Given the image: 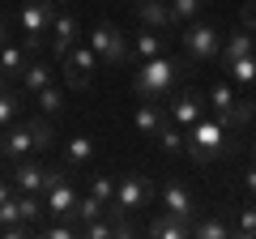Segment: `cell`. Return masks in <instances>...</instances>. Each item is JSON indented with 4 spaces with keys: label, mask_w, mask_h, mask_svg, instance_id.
Segmentation results:
<instances>
[{
    "label": "cell",
    "mask_w": 256,
    "mask_h": 239,
    "mask_svg": "<svg viewBox=\"0 0 256 239\" xmlns=\"http://www.w3.org/2000/svg\"><path fill=\"white\" fill-rule=\"evenodd\" d=\"M222 68H226V77L235 86H252L256 82V52L252 56H235V60H226Z\"/></svg>",
    "instance_id": "7402d4cb"
},
{
    "label": "cell",
    "mask_w": 256,
    "mask_h": 239,
    "mask_svg": "<svg viewBox=\"0 0 256 239\" xmlns=\"http://www.w3.org/2000/svg\"><path fill=\"white\" fill-rule=\"evenodd\" d=\"M192 235L196 239H226L230 235V222H222V218H192Z\"/></svg>",
    "instance_id": "484cf974"
},
{
    "label": "cell",
    "mask_w": 256,
    "mask_h": 239,
    "mask_svg": "<svg viewBox=\"0 0 256 239\" xmlns=\"http://www.w3.org/2000/svg\"><path fill=\"white\" fill-rule=\"evenodd\" d=\"M102 210H107V205L98 201V196H77V205H73V218L68 222H77V226H82V222H94V218H102Z\"/></svg>",
    "instance_id": "4316f807"
},
{
    "label": "cell",
    "mask_w": 256,
    "mask_h": 239,
    "mask_svg": "<svg viewBox=\"0 0 256 239\" xmlns=\"http://www.w3.org/2000/svg\"><path fill=\"white\" fill-rule=\"evenodd\" d=\"M26 60H30L26 47H18V43H4V47H0V73L9 77V82H18V77L26 73Z\"/></svg>",
    "instance_id": "d6986e66"
},
{
    "label": "cell",
    "mask_w": 256,
    "mask_h": 239,
    "mask_svg": "<svg viewBox=\"0 0 256 239\" xmlns=\"http://www.w3.org/2000/svg\"><path fill=\"white\" fill-rule=\"evenodd\" d=\"M188 64H192V60H166V56L137 60V73H132V90H137V98L166 102L175 94V86L188 77Z\"/></svg>",
    "instance_id": "3957f363"
},
{
    "label": "cell",
    "mask_w": 256,
    "mask_h": 239,
    "mask_svg": "<svg viewBox=\"0 0 256 239\" xmlns=\"http://www.w3.org/2000/svg\"><path fill=\"white\" fill-rule=\"evenodd\" d=\"M162 120H166V102H158V98H141V102H137L132 124H137L141 137H154V132L162 128Z\"/></svg>",
    "instance_id": "2e32d148"
},
{
    "label": "cell",
    "mask_w": 256,
    "mask_h": 239,
    "mask_svg": "<svg viewBox=\"0 0 256 239\" xmlns=\"http://www.w3.org/2000/svg\"><path fill=\"white\" fill-rule=\"evenodd\" d=\"M235 230H239V235H256V196L239 205V222H235Z\"/></svg>",
    "instance_id": "f546056e"
},
{
    "label": "cell",
    "mask_w": 256,
    "mask_h": 239,
    "mask_svg": "<svg viewBox=\"0 0 256 239\" xmlns=\"http://www.w3.org/2000/svg\"><path fill=\"white\" fill-rule=\"evenodd\" d=\"M0 162H4V158H0Z\"/></svg>",
    "instance_id": "ab89813d"
},
{
    "label": "cell",
    "mask_w": 256,
    "mask_h": 239,
    "mask_svg": "<svg viewBox=\"0 0 256 239\" xmlns=\"http://www.w3.org/2000/svg\"><path fill=\"white\" fill-rule=\"evenodd\" d=\"M56 171H60V166H43V162H34V158H18L13 171H9V180H13L18 192H43L56 180Z\"/></svg>",
    "instance_id": "9c48e42d"
},
{
    "label": "cell",
    "mask_w": 256,
    "mask_h": 239,
    "mask_svg": "<svg viewBox=\"0 0 256 239\" xmlns=\"http://www.w3.org/2000/svg\"><path fill=\"white\" fill-rule=\"evenodd\" d=\"M166 43H171V34H166V30L141 26L137 34L128 38V60H154V56H166Z\"/></svg>",
    "instance_id": "7c38bea8"
},
{
    "label": "cell",
    "mask_w": 256,
    "mask_h": 239,
    "mask_svg": "<svg viewBox=\"0 0 256 239\" xmlns=\"http://www.w3.org/2000/svg\"><path fill=\"white\" fill-rule=\"evenodd\" d=\"M201 9H205V0H171V13H175V22H180V26L196 22V18H201Z\"/></svg>",
    "instance_id": "83f0119b"
},
{
    "label": "cell",
    "mask_w": 256,
    "mask_h": 239,
    "mask_svg": "<svg viewBox=\"0 0 256 239\" xmlns=\"http://www.w3.org/2000/svg\"><path fill=\"white\" fill-rule=\"evenodd\" d=\"M82 235L86 239H116V226H111V218L102 214V218H94V222H82Z\"/></svg>",
    "instance_id": "f1b7e54d"
},
{
    "label": "cell",
    "mask_w": 256,
    "mask_h": 239,
    "mask_svg": "<svg viewBox=\"0 0 256 239\" xmlns=\"http://www.w3.org/2000/svg\"><path fill=\"white\" fill-rule=\"evenodd\" d=\"M4 86H9V77H4V73H0V90H4Z\"/></svg>",
    "instance_id": "d590c367"
},
{
    "label": "cell",
    "mask_w": 256,
    "mask_h": 239,
    "mask_svg": "<svg viewBox=\"0 0 256 239\" xmlns=\"http://www.w3.org/2000/svg\"><path fill=\"white\" fill-rule=\"evenodd\" d=\"M90 196H98V201L107 205L111 196H116V180H111V175H94L90 180Z\"/></svg>",
    "instance_id": "4dcf8cb0"
},
{
    "label": "cell",
    "mask_w": 256,
    "mask_h": 239,
    "mask_svg": "<svg viewBox=\"0 0 256 239\" xmlns=\"http://www.w3.org/2000/svg\"><path fill=\"white\" fill-rule=\"evenodd\" d=\"M90 47H94V56H98V64H107V68H124V60H128V34H124L120 26L98 22V26L90 30Z\"/></svg>",
    "instance_id": "52a82bcc"
},
{
    "label": "cell",
    "mask_w": 256,
    "mask_h": 239,
    "mask_svg": "<svg viewBox=\"0 0 256 239\" xmlns=\"http://www.w3.org/2000/svg\"><path fill=\"white\" fill-rule=\"evenodd\" d=\"M244 188H248V192L256 196V162H252V166H248V171H244Z\"/></svg>",
    "instance_id": "d6a6232c"
},
{
    "label": "cell",
    "mask_w": 256,
    "mask_h": 239,
    "mask_svg": "<svg viewBox=\"0 0 256 239\" xmlns=\"http://www.w3.org/2000/svg\"><path fill=\"white\" fill-rule=\"evenodd\" d=\"M150 235L154 239H188L192 222H180V218H171V214H158V218L150 222Z\"/></svg>",
    "instance_id": "44dd1931"
},
{
    "label": "cell",
    "mask_w": 256,
    "mask_h": 239,
    "mask_svg": "<svg viewBox=\"0 0 256 239\" xmlns=\"http://www.w3.org/2000/svg\"><path fill=\"white\" fill-rule=\"evenodd\" d=\"M180 43H184V52H188L192 64H205V60H214V56L222 52V34H218V26H214V22H201V18L184 26Z\"/></svg>",
    "instance_id": "8992f818"
},
{
    "label": "cell",
    "mask_w": 256,
    "mask_h": 239,
    "mask_svg": "<svg viewBox=\"0 0 256 239\" xmlns=\"http://www.w3.org/2000/svg\"><path fill=\"white\" fill-rule=\"evenodd\" d=\"M205 4H210V0H205Z\"/></svg>",
    "instance_id": "f35d334b"
},
{
    "label": "cell",
    "mask_w": 256,
    "mask_h": 239,
    "mask_svg": "<svg viewBox=\"0 0 256 239\" xmlns=\"http://www.w3.org/2000/svg\"><path fill=\"white\" fill-rule=\"evenodd\" d=\"M166 116H171L180 128L196 124V120L205 116V94H196V90H180V94H171V98H166Z\"/></svg>",
    "instance_id": "4fadbf2b"
},
{
    "label": "cell",
    "mask_w": 256,
    "mask_h": 239,
    "mask_svg": "<svg viewBox=\"0 0 256 239\" xmlns=\"http://www.w3.org/2000/svg\"><path fill=\"white\" fill-rule=\"evenodd\" d=\"M94 64H98L94 47H90V43H77L73 52L64 56V64H60L64 86H68V90H90V82H94Z\"/></svg>",
    "instance_id": "ba28073f"
},
{
    "label": "cell",
    "mask_w": 256,
    "mask_h": 239,
    "mask_svg": "<svg viewBox=\"0 0 256 239\" xmlns=\"http://www.w3.org/2000/svg\"><path fill=\"white\" fill-rule=\"evenodd\" d=\"M252 52H256V47H252Z\"/></svg>",
    "instance_id": "60d3db41"
},
{
    "label": "cell",
    "mask_w": 256,
    "mask_h": 239,
    "mask_svg": "<svg viewBox=\"0 0 256 239\" xmlns=\"http://www.w3.org/2000/svg\"><path fill=\"white\" fill-rule=\"evenodd\" d=\"M18 82H22V90H26V94H38L43 86L56 82V73H52V64H47V60H26V73H22Z\"/></svg>",
    "instance_id": "ac0fdd59"
},
{
    "label": "cell",
    "mask_w": 256,
    "mask_h": 239,
    "mask_svg": "<svg viewBox=\"0 0 256 239\" xmlns=\"http://www.w3.org/2000/svg\"><path fill=\"white\" fill-rule=\"evenodd\" d=\"M4 196H13V180L0 171V201H4Z\"/></svg>",
    "instance_id": "e575fe53"
},
{
    "label": "cell",
    "mask_w": 256,
    "mask_h": 239,
    "mask_svg": "<svg viewBox=\"0 0 256 239\" xmlns=\"http://www.w3.org/2000/svg\"><path fill=\"white\" fill-rule=\"evenodd\" d=\"M137 18H141V26L166 30V34L180 26V22H175V13H171V0H137Z\"/></svg>",
    "instance_id": "9a60e30c"
},
{
    "label": "cell",
    "mask_w": 256,
    "mask_h": 239,
    "mask_svg": "<svg viewBox=\"0 0 256 239\" xmlns=\"http://www.w3.org/2000/svg\"><path fill=\"white\" fill-rule=\"evenodd\" d=\"M154 141H158V146H162V154H184V128H180V124H175L171 116L162 120V128L154 132Z\"/></svg>",
    "instance_id": "603a6c76"
},
{
    "label": "cell",
    "mask_w": 256,
    "mask_h": 239,
    "mask_svg": "<svg viewBox=\"0 0 256 239\" xmlns=\"http://www.w3.org/2000/svg\"><path fill=\"white\" fill-rule=\"evenodd\" d=\"M4 43H9V13L0 9V47H4Z\"/></svg>",
    "instance_id": "836d02e7"
},
{
    "label": "cell",
    "mask_w": 256,
    "mask_h": 239,
    "mask_svg": "<svg viewBox=\"0 0 256 239\" xmlns=\"http://www.w3.org/2000/svg\"><path fill=\"white\" fill-rule=\"evenodd\" d=\"M56 4H68V0H56Z\"/></svg>",
    "instance_id": "74e56055"
},
{
    "label": "cell",
    "mask_w": 256,
    "mask_h": 239,
    "mask_svg": "<svg viewBox=\"0 0 256 239\" xmlns=\"http://www.w3.org/2000/svg\"><path fill=\"white\" fill-rule=\"evenodd\" d=\"M77 38H82V22H77V13H56L52 22V34H47V43H52V56L56 60H64V56L77 47Z\"/></svg>",
    "instance_id": "8fae6325"
},
{
    "label": "cell",
    "mask_w": 256,
    "mask_h": 239,
    "mask_svg": "<svg viewBox=\"0 0 256 239\" xmlns=\"http://www.w3.org/2000/svg\"><path fill=\"white\" fill-rule=\"evenodd\" d=\"M184 154L196 166H210V162H222V158H235L239 146L230 141V124H222L210 111V116H201L196 124L184 128Z\"/></svg>",
    "instance_id": "6da1fadb"
},
{
    "label": "cell",
    "mask_w": 256,
    "mask_h": 239,
    "mask_svg": "<svg viewBox=\"0 0 256 239\" xmlns=\"http://www.w3.org/2000/svg\"><path fill=\"white\" fill-rule=\"evenodd\" d=\"M252 47H256V34L248 26H239L230 38H222V52L218 56H222V64H226V60H235V56H252Z\"/></svg>",
    "instance_id": "ffe728a7"
},
{
    "label": "cell",
    "mask_w": 256,
    "mask_h": 239,
    "mask_svg": "<svg viewBox=\"0 0 256 239\" xmlns=\"http://www.w3.org/2000/svg\"><path fill=\"white\" fill-rule=\"evenodd\" d=\"M252 162H256V141H252Z\"/></svg>",
    "instance_id": "8d00e7d4"
},
{
    "label": "cell",
    "mask_w": 256,
    "mask_h": 239,
    "mask_svg": "<svg viewBox=\"0 0 256 239\" xmlns=\"http://www.w3.org/2000/svg\"><path fill=\"white\" fill-rule=\"evenodd\" d=\"M158 196H162V214H171V218H180V222H192V218H196V196L188 192V184L171 180Z\"/></svg>",
    "instance_id": "5bb4252c"
},
{
    "label": "cell",
    "mask_w": 256,
    "mask_h": 239,
    "mask_svg": "<svg viewBox=\"0 0 256 239\" xmlns=\"http://www.w3.org/2000/svg\"><path fill=\"white\" fill-rule=\"evenodd\" d=\"M22 102H26V90H0V128H9L13 120H18V111H22Z\"/></svg>",
    "instance_id": "d4e9b609"
},
{
    "label": "cell",
    "mask_w": 256,
    "mask_h": 239,
    "mask_svg": "<svg viewBox=\"0 0 256 239\" xmlns=\"http://www.w3.org/2000/svg\"><path fill=\"white\" fill-rule=\"evenodd\" d=\"M22 38H26V52L34 56L38 47L47 43V34H52V22H56V0H22Z\"/></svg>",
    "instance_id": "5b68a950"
},
{
    "label": "cell",
    "mask_w": 256,
    "mask_h": 239,
    "mask_svg": "<svg viewBox=\"0 0 256 239\" xmlns=\"http://www.w3.org/2000/svg\"><path fill=\"white\" fill-rule=\"evenodd\" d=\"M205 107H210L222 124H230V128H244L248 120L256 116V102L252 98H239V94L230 90V82H214L210 90H205Z\"/></svg>",
    "instance_id": "277c9868"
},
{
    "label": "cell",
    "mask_w": 256,
    "mask_h": 239,
    "mask_svg": "<svg viewBox=\"0 0 256 239\" xmlns=\"http://www.w3.org/2000/svg\"><path fill=\"white\" fill-rule=\"evenodd\" d=\"M111 201H116L120 210L137 214V210H146V205L154 201V184H150L146 175H124V180H116V196H111Z\"/></svg>",
    "instance_id": "30bf717a"
},
{
    "label": "cell",
    "mask_w": 256,
    "mask_h": 239,
    "mask_svg": "<svg viewBox=\"0 0 256 239\" xmlns=\"http://www.w3.org/2000/svg\"><path fill=\"white\" fill-rule=\"evenodd\" d=\"M34 102H38V116H52V120L64 116V94H60V86H56V82L43 86V90L34 94Z\"/></svg>",
    "instance_id": "cb8c5ba5"
},
{
    "label": "cell",
    "mask_w": 256,
    "mask_h": 239,
    "mask_svg": "<svg viewBox=\"0 0 256 239\" xmlns=\"http://www.w3.org/2000/svg\"><path fill=\"white\" fill-rule=\"evenodd\" d=\"M94 162V141L90 137H68L64 141V166H68V171H82V166H90Z\"/></svg>",
    "instance_id": "e0dca14e"
},
{
    "label": "cell",
    "mask_w": 256,
    "mask_h": 239,
    "mask_svg": "<svg viewBox=\"0 0 256 239\" xmlns=\"http://www.w3.org/2000/svg\"><path fill=\"white\" fill-rule=\"evenodd\" d=\"M56 146V128H52V116H34V120H13L9 128H0V158H30L38 150H52Z\"/></svg>",
    "instance_id": "7a4b0ae2"
},
{
    "label": "cell",
    "mask_w": 256,
    "mask_h": 239,
    "mask_svg": "<svg viewBox=\"0 0 256 239\" xmlns=\"http://www.w3.org/2000/svg\"><path fill=\"white\" fill-rule=\"evenodd\" d=\"M244 26L256 34V0H252V4H244Z\"/></svg>",
    "instance_id": "1f68e13d"
}]
</instances>
